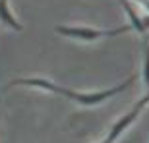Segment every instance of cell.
Wrapping results in <instances>:
<instances>
[{
	"label": "cell",
	"instance_id": "7a4b0ae2",
	"mask_svg": "<svg viewBox=\"0 0 149 143\" xmlns=\"http://www.w3.org/2000/svg\"><path fill=\"white\" fill-rule=\"evenodd\" d=\"M132 25H120L116 29H95V27H81V25H56V33L64 35L68 39H77V41H99L103 37H116V35L128 33Z\"/></svg>",
	"mask_w": 149,
	"mask_h": 143
},
{
	"label": "cell",
	"instance_id": "5b68a950",
	"mask_svg": "<svg viewBox=\"0 0 149 143\" xmlns=\"http://www.w3.org/2000/svg\"><path fill=\"white\" fill-rule=\"evenodd\" d=\"M0 22L4 25H8L10 29H14V31H22L23 29V25L14 17L12 10L8 8V0H0Z\"/></svg>",
	"mask_w": 149,
	"mask_h": 143
},
{
	"label": "cell",
	"instance_id": "8992f818",
	"mask_svg": "<svg viewBox=\"0 0 149 143\" xmlns=\"http://www.w3.org/2000/svg\"><path fill=\"white\" fill-rule=\"evenodd\" d=\"M143 81H145V87L149 89V37L143 35Z\"/></svg>",
	"mask_w": 149,
	"mask_h": 143
},
{
	"label": "cell",
	"instance_id": "52a82bcc",
	"mask_svg": "<svg viewBox=\"0 0 149 143\" xmlns=\"http://www.w3.org/2000/svg\"><path fill=\"white\" fill-rule=\"evenodd\" d=\"M138 2H139L141 6H143L145 10H149V0H138Z\"/></svg>",
	"mask_w": 149,
	"mask_h": 143
},
{
	"label": "cell",
	"instance_id": "6da1fadb",
	"mask_svg": "<svg viewBox=\"0 0 149 143\" xmlns=\"http://www.w3.org/2000/svg\"><path fill=\"white\" fill-rule=\"evenodd\" d=\"M134 79H136V76H130L126 81L118 83V85H114V87L103 89V91H93V93H81V91H74V89H68V87L58 85L56 95H62V97H66V99L74 101V103H79V105H83V106H93V105L105 103L107 99H111V97L122 93V91H126V89L134 83Z\"/></svg>",
	"mask_w": 149,
	"mask_h": 143
},
{
	"label": "cell",
	"instance_id": "277c9868",
	"mask_svg": "<svg viewBox=\"0 0 149 143\" xmlns=\"http://www.w3.org/2000/svg\"><path fill=\"white\" fill-rule=\"evenodd\" d=\"M118 2H120L122 8L126 10L128 17H130V25H132V29H136L139 35H147V29H149V16L141 17L138 12H136L132 6H130V2H128V0H118Z\"/></svg>",
	"mask_w": 149,
	"mask_h": 143
},
{
	"label": "cell",
	"instance_id": "3957f363",
	"mask_svg": "<svg viewBox=\"0 0 149 143\" xmlns=\"http://www.w3.org/2000/svg\"><path fill=\"white\" fill-rule=\"evenodd\" d=\"M147 105H149V93L145 95V97H141V99H139L138 103L134 105V108L130 110V112H126L124 116H120V118H118V120H116L114 124H112L111 132L107 133V137L103 139L101 143H114L116 139H118V137L122 135V132H124L126 128H130V126L134 124V122H136V118H138L139 112H141V108H145Z\"/></svg>",
	"mask_w": 149,
	"mask_h": 143
}]
</instances>
